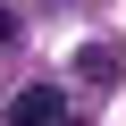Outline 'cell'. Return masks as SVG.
Segmentation results:
<instances>
[{"instance_id": "obj_1", "label": "cell", "mask_w": 126, "mask_h": 126, "mask_svg": "<svg viewBox=\"0 0 126 126\" xmlns=\"http://www.w3.org/2000/svg\"><path fill=\"white\" fill-rule=\"evenodd\" d=\"M9 126H67V93H50V84L17 93V101H9Z\"/></svg>"}, {"instance_id": "obj_2", "label": "cell", "mask_w": 126, "mask_h": 126, "mask_svg": "<svg viewBox=\"0 0 126 126\" xmlns=\"http://www.w3.org/2000/svg\"><path fill=\"white\" fill-rule=\"evenodd\" d=\"M118 67H126V59H118V50H101V42L76 59V76H84V84H118Z\"/></svg>"}, {"instance_id": "obj_3", "label": "cell", "mask_w": 126, "mask_h": 126, "mask_svg": "<svg viewBox=\"0 0 126 126\" xmlns=\"http://www.w3.org/2000/svg\"><path fill=\"white\" fill-rule=\"evenodd\" d=\"M17 34H25V25H17V9H0V50H17Z\"/></svg>"}]
</instances>
